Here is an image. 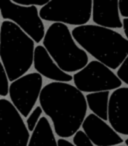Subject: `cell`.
I'll return each instance as SVG.
<instances>
[{"instance_id":"4","label":"cell","mask_w":128,"mask_h":146,"mask_svg":"<svg viewBox=\"0 0 128 146\" xmlns=\"http://www.w3.org/2000/svg\"><path fill=\"white\" fill-rule=\"evenodd\" d=\"M42 44L64 72L76 73L88 64V54L78 46L70 29L63 23H52L48 27Z\"/></svg>"},{"instance_id":"11","label":"cell","mask_w":128,"mask_h":146,"mask_svg":"<svg viewBox=\"0 0 128 146\" xmlns=\"http://www.w3.org/2000/svg\"><path fill=\"white\" fill-rule=\"evenodd\" d=\"M108 122L118 134L128 136V87H120L110 94Z\"/></svg>"},{"instance_id":"3","label":"cell","mask_w":128,"mask_h":146,"mask_svg":"<svg viewBox=\"0 0 128 146\" xmlns=\"http://www.w3.org/2000/svg\"><path fill=\"white\" fill-rule=\"evenodd\" d=\"M35 42L15 23L4 20L0 31V60L10 82L25 75L34 60Z\"/></svg>"},{"instance_id":"16","label":"cell","mask_w":128,"mask_h":146,"mask_svg":"<svg viewBox=\"0 0 128 146\" xmlns=\"http://www.w3.org/2000/svg\"><path fill=\"white\" fill-rule=\"evenodd\" d=\"M42 114H43V110L40 105L36 106V107L31 111V113L29 114L28 117L26 118V121H25L27 129L29 130V132H32L33 130L35 129L36 125L38 124L39 120L42 117Z\"/></svg>"},{"instance_id":"20","label":"cell","mask_w":128,"mask_h":146,"mask_svg":"<svg viewBox=\"0 0 128 146\" xmlns=\"http://www.w3.org/2000/svg\"><path fill=\"white\" fill-rule=\"evenodd\" d=\"M15 4L22 6H44L50 0H11Z\"/></svg>"},{"instance_id":"1","label":"cell","mask_w":128,"mask_h":146,"mask_svg":"<svg viewBox=\"0 0 128 146\" xmlns=\"http://www.w3.org/2000/svg\"><path fill=\"white\" fill-rule=\"evenodd\" d=\"M39 103L60 138L72 137L87 116L85 95L74 85L65 82H50L43 86Z\"/></svg>"},{"instance_id":"13","label":"cell","mask_w":128,"mask_h":146,"mask_svg":"<svg viewBox=\"0 0 128 146\" xmlns=\"http://www.w3.org/2000/svg\"><path fill=\"white\" fill-rule=\"evenodd\" d=\"M92 21L111 29L122 28L119 0H92Z\"/></svg>"},{"instance_id":"2","label":"cell","mask_w":128,"mask_h":146,"mask_svg":"<svg viewBox=\"0 0 128 146\" xmlns=\"http://www.w3.org/2000/svg\"><path fill=\"white\" fill-rule=\"evenodd\" d=\"M71 33L87 54L112 70L119 68L128 56V40L111 28L85 24L74 27Z\"/></svg>"},{"instance_id":"7","label":"cell","mask_w":128,"mask_h":146,"mask_svg":"<svg viewBox=\"0 0 128 146\" xmlns=\"http://www.w3.org/2000/svg\"><path fill=\"white\" fill-rule=\"evenodd\" d=\"M0 14L19 26L35 43H40L45 35V26L36 6H22L11 0H0Z\"/></svg>"},{"instance_id":"9","label":"cell","mask_w":128,"mask_h":146,"mask_svg":"<svg viewBox=\"0 0 128 146\" xmlns=\"http://www.w3.org/2000/svg\"><path fill=\"white\" fill-rule=\"evenodd\" d=\"M43 88V77L37 72L27 73L14 80L9 86L10 101L22 117H28L36 107Z\"/></svg>"},{"instance_id":"18","label":"cell","mask_w":128,"mask_h":146,"mask_svg":"<svg viewBox=\"0 0 128 146\" xmlns=\"http://www.w3.org/2000/svg\"><path fill=\"white\" fill-rule=\"evenodd\" d=\"M72 143L75 146H94L85 132L80 129L72 136Z\"/></svg>"},{"instance_id":"22","label":"cell","mask_w":128,"mask_h":146,"mask_svg":"<svg viewBox=\"0 0 128 146\" xmlns=\"http://www.w3.org/2000/svg\"><path fill=\"white\" fill-rule=\"evenodd\" d=\"M57 144H58V146H75L72 142H70L69 140L65 139V138H59L57 140Z\"/></svg>"},{"instance_id":"23","label":"cell","mask_w":128,"mask_h":146,"mask_svg":"<svg viewBox=\"0 0 128 146\" xmlns=\"http://www.w3.org/2000/svg\"><path fill=\"white\" fill-rule=\"evenodd\" d=\"M122 28H123L124 34L126 36V39L128 40V18L122 19Z\"/></svg>"},{"instance_id":"10","label":"cell","mask_w":128,"mask_h":146,"mask_svg":"<svg viewBox=\"0 0 128 146\" xmlns=\"http://www.w3.org/2000/svg\"><path fill=\"white\" fill-rule=\"evenodd\" d=\"M94 146H115L120 145L123 139L110 124L95 114H88L81 126Z\"/></svg>"},{"instance_id":"24","label":"cell","mask_w":128,"mask_h":146,"mask_svg":"<svg viewBox=\"0 0 128 146\" xmlns=\"http://www.w3.org/2000/svg\"><path fill=\"white\" fill-rule=\"evenodd\" d=\"M124 142H125V145H126V146H128V137L126 138L125 141H124Z\"/></svg>"},{"instance_id":"5","label":"cell","mask_w":128,"mask_h":146,"mask_svg":"<svg viewBox=\"0 0 128 146\" xmlns=\"http://www.w3.org/2000/svg\"><path fill=\"white\" fill-rule=\"evenodd\" d=\"M39 15L44 21L81 26L92 17V0H50Z\"/></svg>"},{"instance_id":"26","label":"cell","mask_w":128,"mask_h":146,"mask_svg":"<svg viewBox=\"0 0 128 146\" xmlns=\"http://www.w3.org/2000/svg\"><path fill=\"white\" fill-rule=\"evenodd\" d=\"M0 31H1V25H0Z\"/></svg>"},{"instance_id":"21","label":"cell","mask_w":128,"mask_h":146,"mask_svg":"<svg viewBox=\"0 0 128 146\" xmlns=\"http://www.w3.org/2000/svg\"><path fill=\"white\" fill-rule=\"evenodd\" d=\"M120 15L124 18H128V0H119Z\"/></svg>"},{"instance_id":"17","label":"cell","mask_w":128,"mask_h":146,"mask_svg":"<svg viewBox=\"0 0 128 146\" xmlns=\"http://www.w3.org/2000/svg\"><path fill=\"white\" fill-rule=\"evenodd\" d=\"M9 86L10 84L6 70L0 60V96L1 97H6L9 94Z\"/></svg>"},{"instance_id":"19","label":"cell","mask_w":128,"mask_h":146,"mask_svg":"<svg viewBox=\"0 0 128 146\" xmlns=\"http://www.w3.org/2000/svg\"><path fill=\"white\" fill-rule=\"evenodd\" d=\"M116 75L123 83L128 85V56L126 57L125 60L122 62V64L117 69Z\"/></svg>"},{"instance_id":"8","label":"cell","mask_w":128,"mask_h":146,"mask_svg":"<svg viewBox=\"0 0 128 146\" xmlns=\"http://www.w3.org/2000/svg\"><path fill=\"white\" fill-rule=\"evenodd\" d=\"M30 132L10 100L0 98V146H27Z\"/></svg>"},{"instance_id":"15","label":"cell","mask_w":128,"mask_h":146,"mask_svg":"<svg viewBox=\"0 0 128 146\" xmlns=\"http://www.w3.org/2000/svg\"><path fill=\"white\" fill-rule=\"evenodd\" d=\"M110 91L94 92L86 94V102L90 111L101 119L108 120V109H109Z\"/></svg>"},{"instance_id":"25","label":"cell","mask_w":128,"mask_h":146,"mask_svg":"<svg viewBox=\"0 0 128 146\" xmlns=\"http://www.w3.org/2000/svg\"><path fill=\"white\" fill-rule=\"evenodd\" d=\"M115 146H126V145H121V144H120V145H115Z\"/></svg>"},{"instance_id":"14","label":"cell","mask_w":128,"mask_h":146,"mask_svg":"<svg viewBox=\"0 0 128 146\" xmlns=\"http://www.w3.org/2000/svg\"><path fill=\"white\" fill-rule=\"evenodd\" d=\"M27 146H58L55 132L46 116H42L31 132Z\"/></svg>"},{"instance_id":"6","label":"cell","mask_w":128,"mask_h":146,"mask_svg":"<svg viewBox=\"0 0 128 146\" xmlns=\"http://www.w3.org/2000/svg\"><path fill=\"white\" fill-rule=\"evenodd\" d=\"M74 86L82 93L110 91L121 87L122 81L115 73L97 60L88 62L84 68L73 75Z\"/></svg>"},{"instance_id":"12","label":"cell","mask_w":128,"mask_h":146,"mask_svg":"<svg viewBox=\"0 0 128 146\" xmlns=\"http://www.w3.org/2000/svg\"><path fill=\"white\" fill-rule=\"evenodd\" d=\"M33 66L36 72L39 73L42 77L52 80L53 82L68 83L73 80V76L71 74L64 72L59 68L43 45L35 47Z\"/></svg>"}]
</instances>
